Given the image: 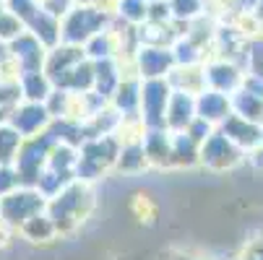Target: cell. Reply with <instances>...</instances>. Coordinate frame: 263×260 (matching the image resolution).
I'll return each mask as SVG.
<instances>
[]
</instances>
